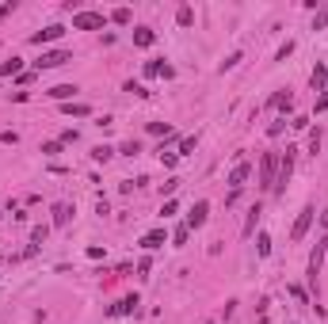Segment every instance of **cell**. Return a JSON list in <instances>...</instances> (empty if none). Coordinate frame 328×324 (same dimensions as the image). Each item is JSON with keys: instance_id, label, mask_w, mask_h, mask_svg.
<instances>
[{"instance_id": "12", "label": "cell", "mask_w": 328, "mask_h": 324, "mask_svg": "<svg viewBox=\"0 0 328 324\" xmlns=\"http://www.w3.org/2000/svg\"><path fill=\"white\" fill-rule=\"evenodd\" d=\"M16 73H23V61H19V58L0 61V77H16Z\"/></svg>"}, {"instance_id": "14", "label": "cell", "mask_w": 328, "mask_h": 324, "mask_svg": "<svg viewBox=\"0 0 328 324\" xmlns=\"http://www.w3.org/2000/svg\"><path fill=\"white\" fill-rule=\"evenodd\" d=\"M61 111H65V115H77V119H88V115H92V107H88V103H61Z\"/></svg>"}, {"instance_id": "5", "label": "cell", "mask_w": 328, "mask_h": 324, "mask_svg": "<svg viewBox=\"0 0 328 324\" xmlns=\"http://www.w3.org/2000/svg\"><path fill=\"white\" fill-rule=\"evenodd\" d=\"M65 61H73L69 50H46L42 58L35 61V69H58V65H65Z\"/></svg>"}, {"instance_id": "15", "label": "cell", "mask_w": 328, "mask_h": 324, "mask_svg": "<svg viewBox=\"0 0 328 324\" xmlns=\"http://www.w3.org/2000/svg\"><path fill=\"white\" fill-rule=\"evenodd\" d=\"M156 42V34L149 31V27H138V31H134V46H153Z\"/></svg>"}, {"instance_id": "26", "label": "cell", "mask_w": 328, "mask_h": 324, "mask_svg": "<svg viewBox=\"0 0 328 324\" xmlns=\"http://www.w3.org/2000/svg\"><path fill=\"white\" fill-rule=\"evenodd\" d=\"M138 153H141L138 141H126V145H122V156H138Z\"/></svg>"}, {"instance_id": "10", "label": "cell", "mask_w": 328, "mask_h": 324, "mask_svg": "<svg viewBox=\"0 0 328 324\" xmlns=\"http://www.w3.org/2000/svg\"><path fill=\"white\" fill-rule=\"evenodd\" d=\"M160 244H164V229H153V233L141 237V248H145V252H153V248H160Z\"/></svg>"}, {"instance_id": "19", "label": "cell", "mask_w": 328, "mask_h": 324, "mask_svg": "<svg viewBox=\"0 0 328 324\" xmlns=\"http://www.w3.org/2000/svg\"><path fill=\"white\" fill-rule=\"evenodd\" d=\"M256 222H259V206H252V210H248V222H244V237H252V233H256Z\"/></svg>"}, {"instance_id": "29", "label": "cell", "mask_w": 328, "mask_h": 324, "mask_svg": "<svg viewBox=\"0 0 328 324\" xmlns=\"http://www.w3.org/2000/svg\"><path fill=\"white\" fill-rule=\"evenodd\" d=\"M317 149H320V130H313L309 134V153H317Z\"/></svg>"}, {"instance_id": "3", "label": "cell", "mask_w": 328, "mask_h": 324, "mask_svg": "<svg viewBox=\"0 0 328 324\" xmlns=\"http://www.w3.org/2000/svg\"><path fill=\"white\" fill-rule=\"evenodd\" d=\"M103 23H107L103 12H77V16H73V27H77V31H99Z\"/></svg>"}, {"instance_id": "30", "label": "cell", "mask_w": 328, "mask_h": 324, "mask_svg": "<svg viewBox=\"0 0 328 324\" xmlns=\"http://www.w3.org/2000/svg\"><path fill=\"white\" fill-rule=\"evenodd\" d=\"M46 233H50V229H46V225H38V229L31 233V240H35V244H42V240H46Z\"/></svg>"}, {"instance_id": "31", "label": "cell", "mask_w": 328, "mask_h": 324, "mask_svg": "<svg viewBox=\"0 0 328 324\" xmlns=\"http://www.w3.org/2000/svg\"><path fill=\"white\" fill-rule=\"evenodd\" d=\"M12 12H16V0H8V4H0V19H8Z\"/></svg>"}, {"instance_id": "9", "label": "cell", "mask_w": 328, "mask_h": 324, "mask_svg": "<svg viewBox=\"0 0 328 324\" xmlns=\"http://www.w3.org/2000/svg\"><path fill=\"white\" fill-rule=\"evenodd\" d=\"M77 92H80L77 84H58V88H50L46 95H50V99H61V103H69V99H73Z\"/></svg>"}, {"instance_id": "18", "label": "cell", "mask_w": 328, "mask_h": 324, "mask_svg": "<svg viewBox=\"0 0 328 324\" xmlns=\"http://www.w3.org/2000/svg\"><path fill=\"white\" fill-rule=\"evenodd\" d=\"M111 156H115V149H111V145H95V149H92V160H99V164H107Z\"/></svg>"}, {"instance_id": "6", "label": "cell", "mask_w": 328, "mask_h": 324, "mask_svg": "<svg viewBox=\"0 0 328 324\" xmlns=\"http://www.w3.org/2000/svg\"><path fill=\"white\" fill-rule=\"evenodd\" d=\"M313 206H305L302 213H298V222H294V229H290V240H305V233H309V225H313Z\"/></svg>"}, {"instance_id": "2", "label": "cell", "mask_w": 328, "mask_h": 324, "mask_svg": "<svg viewBox=\"0 0 328 324\" xmlns=\"http://www.w3.org/2000/svg\"><path fill=\"white\" fill-rule=\"evenodd\" d=\"M275 176H279V160H275V153H267L263 160H259V187L271 191L275 187Z\"/></svg>"}, {"instance_id": "11", "label": "cell", "mask_w": 328, "mask_h": 324, "mask_svg": "<svg viewBox=\"0 0 328 324\" xmlns=\"http://www.w3.org/2000/svg\"><path fill=\"white\" fill-rule=\"evenodd\" d=\"M69 218H73V206H69V202H58V206H53V225H69Z\"/></svg>"}, {"instance_id": "20", "label": "cell", "mask_w": 328, "mask_h": 324, "mask_svg": "<svg viewBox=\"0 0 328 324\" xmlns=\"http://www.w3.org/2000/svg\"><path fill=\"white\" fill-rule=\"evenodd\" d=\"M176 23H180V27H191V23H195V12H191L187 4H183V8L176 12Z\"/></svg>"}, {"instance_id": "21", "label": "cell", "mask_w": 328, "mask_h": 324, "mask_svg": "<svg viewBox=\"0 0 328 324\" xmlns=\"http://www.w3.org/2000/svg\"><path fill=\"white\" fill-rule=\"evenodd\" d=\"M271 107H279V111H290V107H294V99H290V92H286V95H283V92H279V95H275V99H271Z\"/></svg>"}, {"instance_id": "24", "label": "cell", "mask_w": 328, "mask_h": 324, "mask_svg": "<svg viewBox=\"0 0 328 324\" xmlns=\"http://www.w3.org/2000/svg\"><path fill=\"white\" fill-rule=\"evenodd\" d=\"M195 145H199V137H183V141H180V156L195 153Z\"/></svg>"}, {"instance_id": "27", "label": "cell", "mask_w": 328, "mask_h": 324, "mask_svg": "<svg viewBox=\"0 0 328 324\" xmlns=\"http://www.w3.org/2000/svg\"><path fill=\"white\" fill-rule=\"evenodd\" d=\"M42 153H46V156H58V153H61V141H46Z\"/></svg>"}, {"instance_id": "16", "label": "cell", "mask_w": 328, "mask_h": 324, "mask_svg": "<svg viewBox=\"0 0 328 324\" xmlns=\"http://www.w3.org/2000/svg\"><path fill=\"white\" fill-rule=\"evenodd\" d=\"M134 309H138V298H134V294H130V298H122L119 305L111 309V316H122V313H134Z\"/></svg>"}, {"instance_id": "22", "label": "cell", "mask_w": 328, "mask_h": 324, "mask_svg": "<svg viewBox=\"0 0 328 324\" xmlns=\"http://www.w3.org/2000/svg\"><path fill=\"white\" fill-rule=\"evenodd\" d=\"M256 252H259V256H271V237H267V233H259V240H256Z\"/></svg>"}, {"instance_id": "1", "label": "cell", "mask_w": 328, "mask_h": 324, "mask_svg": "<svg viewBox=\"0 0 328 324\" xmlns=\"http://www.w3.org/2000/svg\"><path fill=\"white\" fill-rule=\"evenodd\" d=\"M294 156H298V149L294 145H286V153H283V160H279V176H275V195H283L286 191V183H290V172H294Z\"/></svg>"}, {"instance_id": "8", "label": "cell", "mask_w": 328, "mask_h": 324, "mask_svg": "<svg viewBox=\"0 0 328 324\" xmlns=\"http://www.w3.org/2000/svg\"><path fill=\"white\" fill-rule=\"evenodd\" d=\"M248 172H252V168H248V164L241 160V164H237L233 172H229V187H233V191H241V187H244V179H248Z\"/></svg>"}, {"instance_id": "4", "label": "cell", "mask_w": 328, "mask_h": 324, "mask_svg": "<svg viewBox=\"0 0 328 324\" xmlns=\"http://www.w3.org/2000/svg\"><path fill=\"white\" fill-rule=\"evenodd\" d=\"M206 218H210V202H206V198H199V202L187 210V222H183V225H187V229H202Z\"/></svg>"}, {"instance_id": "7", "label": "cell", "mask_w": 328, "mask_h": 324, "mask_svg": "<svg viewBox=\"0 0 328 324\" xmlns=\"http://www.w3.org/2000/svg\"><path fill=\"white\" fill-rule=\"evenodd\" d=\"M61 34H65V27H61V23H50V27H46V31L31 34V46H42V42H58Z\"/></svg>"}, {"instance_id": "25", "label": "cell", "mask_w": 328, "mask_h": 324, "mask_svg": "<svg viewBox=\"0 0 328 324\" xmlns=\"http://www.w3.org/2000/svg\"><path fill=\"white\" fill-rule=\"evenodd\" d=\"M126 92H134V95H138V99H149V88H145V84H134V80H130V84H126Z\"/></svg>"}, {"instance_id": "23", "label": "cell", "mask_w": 328, "mask_h": 324, "mask_svg": "<svg viewBox=\"0 0 328 324\" xmlns=\"http://www.w3.org/2000/svg\"><path fill=\"white\" fill-rule=\"evenodd\" d=\"M111 19H115V23H122V27H126L134 16H130V8H115V12H111Z\"/></svg>"}, {"instance_id": "13", "label": "cell", "mask_w": 328, "mask_h": 324, "mask_svg": "<svg viewBox=\"0 0 328 324\" xmlns=\"http://www.w3.org/2000/svg\"><path fill=\"white\" fill-rule=\"evenodd\" d=\"M145 77H172V65H164V61H149Z\"/></svg>"}, {"instance_id": "28", "label": "cell", "mask_w": 328, "mask_h": 324, "mask_svg": "<svg viewBox=\"0 0 328 324\" xmlns=\"http://www.w3.org/2000/svg\"><path fill=\"white\" fill-rule=\"evenodd\" d=\"M187 237H191V229H187V225H176V244H183Z\"/></svg>"}, {"instance_id": "17", "label": "cell", "mask_w": 328, "mask_h": 324, "mask_svg": "<svg viewBox=\"0 0 328 324\" xmlns=\"http://www.w3.org/2000/svg\"><path fill=\"white\" fill-rule=\"evenodd\" d=\"M309 80H313V88H317V92H324V88H328V69H324V65H317Z\"/></svg>"}]
</instances>
